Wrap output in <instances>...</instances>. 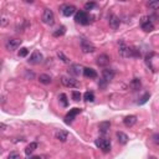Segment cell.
Here are the masks:
<instances>
[{
  "label": "cell",
  "mask_w": 159,
  "mask_h": 159,
  "mask_svg": "<svg viewBox=\"0 0 159 159\" xmlns=\"http://www.w3.org/2000/svg\"><path fill=\"white\" fill-rule=\"evenodd\" d=\"M42 54L39 51H34L31 56H30L29 59V63H31V65H37V63H40L41 61H42Z\"/></svg>",
  "instance_id": "obj_7"
},
{
  "label": "cell",
  "mask_w": 159,
  "mask_h": 159,
  "mask_svg": "<svg viewBox=\"0 0 159 159\" xmlns=\"http://www.w3.org/2000/svg\"><path fill=\"white\" fill-rule=\"evenodd\" d=\"M39 81H40V83H42V85H49V83H51V77L49 76V75H45V73H42V75H40L39 76Z\"/></svg>",
  "instance_id": "obj_22"
},
{
  "label": "cell",
  "mask_w": 159,
  "mask_h": 159,
  "mask_svg": "<svg viewBox=\"0 0 159 159\" xmlns=\"http://www.w3.org/2000/svg\"><path fill=\"white\" fill-rule=\"evenodd\" d=\"M55 138L57 139V141H60V142H66L67 138H69V133H67L66 131L60 129V131H57L55 133Z\"/></svg>",
  "instance_id": "obj_14"
},
{
  "label": "cell",
  "mask_w": 159,
  "mask_h": 159,
  "mask_svg": "<svg viewBox=\"0 0 159 159\" xmlns=\"http://www.w3.org/2000/svg\"><path fill=\"white\" fill-rule=\"evenodd\" d=\"M42 21L45 22V24L47 25H52L55 21V15L54 13H52V10L50 9H45L44 13H42Z\"/></svg>",
  "instance_id": "obj_6"
},
{
  "label": "cell",
  "mask_w": 159,
  "mask_h": 159,
  "mask_svg": "<svg viewBox=\"0 0 159 159\" xmlns=\"http://www.w3.org/2000/svg\"><path fill=\"white\" fill-rule=\"evenodd\" d=\"M81 49H82V52H85V54H90V52H93L96 50V47L90 41H87L85 39L81 40Z\"/></svg>",
  "instance_id": "obj_8"
},
{
  "label": "cell",
  "mask_w": 159,
  "mask_h": 159,
  "mask_svg": "<svg viewBox=\"0 0 159 159\" xmlns=\"http://www.w3.org/2000/svg\"><path fill=\"white\" fill-rule=\"evenodd\" d=\"M149 159H157V158H154V157H150Z\"/></svg>",
  "instance_id": "obj_39"
},
{
  "label": "cell",
  "mask_w": 159,
  "mask_h": 159,
  "mask_svg": "<svg viewBox=\"0 0 159 159\" xmlns=\"http://www.w3.org/2000/svg\"><path fill=\"white\" fill-rule=\"evenodd\" d=\"M149 97H150V94H149L148 92H147V93L144 94V96H143V97L141 98V101H139V102H138V104H144V103H146V102H147V101H148V98H149Z\"/></svg>",
  "instance_id": "obj_31"
},
{
  "label": "cell",
  "mask_w": 159,
  "mask_h": 159,
  "mask_svg": "<svg viewBox=\"0 0 159 159\" xmlns=\"http://www.w3.org/2000/svg\"><path fill=\"white\" fill-rule=\"evenodd\" d=\"M117 138H118V142L121 144H126L128 142V135L123 132H117Z\"/></svg>",
  "instance_id": "obj_21"
},
{
  "label": "cell",
  "mask_w": 159,
  "mask_h": 159,
  "mask_svg": "<svg viewBox=\"0 0 159 159\" xmlns=\"http://www.w3.org/2000/svg\"><path fill=\"white\" fill-rule=\"evenodd\" d=\"M121 25V20L118 16H116V15H111L109 16V26H111L112 29H118Z\"/></svg>",
  "instance_id": "obj_16"
},
{
  "label": "cell",
  "mask_w": 159,
  "mask_h": 159,
  "mask_svg": "<svg viewBox=\"0 0 159 159\" xmlns=\"http://www.w3.org/2000/svg\"><path fill=\"white\" fill-rule=\"evenodd\" d=\"M76 13V7L73 5H65L62 6V14L65 15V16H71V15H73Z\"/></svg>",
  "instance_id": "obj_15"
},
{
  "label": "cell",
  "mask_w": 159,
  "mask_h": 159,
  "mask_svg": "<svg viewBox=\"0 0 159 159\" xmlns=\"http://www.w3.org/2000/svg\"><path fill=\"white\" fill-rule=\"evenodd\" d=\"M83 76L87 78H96L97 77V72L91 67H85L83 69Z\"/></svg>",
  "instance_id": "obj_18"
},
{
  "label": "cell",
  "mask_w": 159,
  "mask_h": 159,
  "mask_svg": "<svg viewBox=\"0 0 159 159\" xmlns=\"http://www.w3.org/2000/svg\"><path fill=\"white\" fill-rule=\"evenodd\" d=\"M83 98H85L86 102H93L94 101V94H93V92H90V91H87V92L83 94Z\"/></svg>",
  "instance_id": "obj_24"
},
{
  "label": "cell",
  "mask_w": 159,
  "mask_h": 159,
  "mask_svg": "<svg viewBox=\"0 0 159 159\" xmlns=\"http://www.w3.org/2000/svg\"><path fill=\"white\" fill-rule=\"evenodd\" d=\"M115 71H113L112 69H104L103 71H102V78L106 82H111L113 78H115Z\"/></svg>",
  "instance_id": "obj_11"
},
{
  "label": "cell",
  "mask_w": 159,
  "mask_h": 159,
  "mask_svg": "<svg viewBox=\"0 0 159 159\" xmlns=\"http://www.w3.org/2000/svg\"><path fill=\"white\" fill-rule=\"evenodd\" d=\"M109 128H111V123L108 121H104V122H101L98 124V129H100L101 133H107Z\"/></svg>",
  "instance_id": "obj_20"
},
{
  "label": "cell",
  "mask_w": 159,
  "mask_h": 159,
  "mask_svg": "<svg viewBox=\"0 0 159 159\" xmlns=\"http://www.w3.org/2000/svg\"><path fill=\"white\" fill-rule=\"evenodd\" d=\"M118 51L122 57H132V56H135V54H134L135 50L131 49L129 46H127L123 41H119V50Z\"/></svg>",
  "instance_id": "obj_1"
},
{
  "label": "cell",
  "mask_w": 159,
  "mask_h": 159,
  "mask_svg": "<svg viewBox=\"0 0 159 159\" xmlns=\"http://www.w3.org/2000/svg\"><path fill=\"white\" fill-rule=\"evenodd\" d=\"M57 56H59V57H60V59H61V60H62V62H65V63H69V62H70V60H69V59H67V57H66V56H65V55H63V54H62V52H59V54H57Z\"/></svg>",
  "instance_id": "obj_34"
},
{
  "label": "cell",
  "mask_w": 159,
  "mask_h": 159,
  "mask_svg": "<svg viewBox=\"0 0 159 159\" xmlns=\"http://www.w3.org/2000/svg\"><path fill=\"white\" fill-rule=\"evenodd\" d=\"M20 45H21V40L15 39V37H10V39H7L5 41V47H6V50H9V51L18 50V49L20 47Z\"/></svg>",
  "instance_id": "obj_2"
},
{
  "label": "cell",
  "mask_w": 159,
  "mask_h": 159,
  "mask_svg": "<svg viewBox=\"0 0 159 159\" xmlns=\"http://www.w3.org/2000/svg\"><path fill=\"white\" fill-rule=\"evenodd\" d=\"M81 72H83V69L80 65H76V63H73V65L70 66L69 69V73L72 75V76H78Z\"/></svg>",
  "instance_id": "obj_13"
},
{
  "label": "cell",
  "mask_w": 159,
  "mask_h": 159,
  "mask_svg": "<svg viewBox=\"0 0 159 159\" xmlns=\"http://www.w3.org/2000/svg\"><path fill=\"white\" fill-rule=\"evenodd\" d=\"M65 28H63V26H61V28H59L57 30H56V31H54V36L55 37H59V36H62L63 34H65Z\"/></svg>",
  "instance_id": "obj_26"
},
{
  "label": "cell",
  "mask_w": 159,
  "mask_h": 159,
  "mask_svg": "<svg viewBox=\"0 0 159 159\" xmlns=\"http://www.w3.org/2000/svg\"><path fill=\"white\" fill-rule=\"evenodd\" d=\"M7 22H9V19H7V16L5 14L1 15V21H0V25L3 26V28H5V26L7 25Z\"/></svg>",
  "instance_id": "obj_29"
},
{
  "label": "cell",
  "mask_w": 159,
  "mask_h": 159,
  "mask_svg": "<svg viewBox=\"0 0 159 159\" xmlns=\"http://www.w3.org/2000/svg\"><path fill=\"white\" fill-rule=\"evenodd\" d=\"M96 3H93V1H91V3H86L85 4V9L86 10H92L93 7H96Z\"/></svg>",
  "instance_id": "obj_32"
},
{
  "label": "cell",
  "mask_w": 159,
  "mask_h": 159,
  "mask_svg": "<svg viewBox=\"0 0 159 159\" xmlns=\"http://www.w3.org/2000/svg\"><path fill=\"white\" fill-rule=\"evenodd\" d=\"M28 54H29V50L26 47H21L20 50H19V57H25V56H28Z\"/></svg>",
  "instance_id": "obj_28"
},
{
  "label": "cell",
  "mask_w": 159,
  "mask_h": 159,
  "mask_svg": "<svg viewBox=\"0 0 159 159\" xmlns=\"http://www.w3.org/2000/svg\"><path fill=\"white\" fill-rule=\"evenodd\" d=\"M28 159H41V158L37 157V156H35V157H30V158H28Z\"/></svg>",
  "instance_id": "obj_38"
},
{
  "label": "cell",
  "mask_w": 159,
  "mask_h": 159,
  "mask_svg": "<svg viewBox=\"0 0 159 159\" xmlns=\"http://www.w3.org/2000/svg\"><path fill=\"white\" fill-rule=\"evenodd\" d=\"M36 148H37V143H36V142H31V143H30V144L25 148V153L28 154V156H30V154H31Z\"/></svg>",
  "instance_id": "obj_23"
},
{
  "label": "cell",
  "mask_w": 159,
  "mask_h": 159,
  "mask_svg": "<svg viewBox=\"0 0 159 159\" xmlns=\"http://www.w3.org/2000/svg\"><path fill=\"white\" fill-rule=\"evenodd\" d=\"M61 83L65 87H69V88H77V87H80V82L77 80H75L72 77H67V76L61 77Z\"/></svg>",
  "instance_id": "obj_3"
},
{
  "label": "cell",
  "mask_w": 159,
  "mask_h": 159,
  "mask_svg": "<svg viewBox=\"0 0 159 159\" xmlns=\"http://www.w3.org/2000/svg\"><path fill=\"white\" fill-rule=\"evenodd\" d=\"M0 126H1V129H3V131H5V129H6V128H7L5 123H1V124H0Z\"/></svg>",
  "instance_id": "obj_37"
},
{
  "label": "cell",
  "mask_w": 159,
  "mask_h": 159,
  "mask_svg": "<svg viewBox=\"0 0 159 159\" xmlns=\"http://www.w3.org/2000/svg\"><path fill=\"white\" fill-rule=\"evenodd\" d=\"M94 144H96L100 149L103 150V152H109V149H111V142L106 138H97L96 142H94Z\"/></svg>",
  "instance_id": "obj_4"
},
{
  "label": "cell",
  "mask_w": 159,
  "mask_h": 159,
  "mask_svg": "<svg viewBox=\"0 0 159 159\" xmlns=\"http://www.w3.org/2000/svg\"><path fill=\"white\" fill-rule=\"evenodd\" d=\"M152 141L156 143V144L159 146V133H154V134L152 135Z\"/></svg>",
  "instance_id": "obj_36"
},
{
  "label": "cell",
  "mask_w": 159,
  "mask_h": 159,
  "mask_svg": "<svg viewBox=\"0 0 159 159\" xmlns=\"http://www.w3.org/2000/svg\"><path fill=\"white\" fill-rule=\"evenodd\" d=\"M141 26H142V29L144 30V31H147V32L153 31V29H154L153 22L150 21L148 18H142V20H141Z\"/></svg>",
  "instance_id": "obj_9"
},
{
  "label": "cell",
  "mask_w": 159,
  "mask_h": 159,
  "mask_svg": "<svg viewBox=\"0 0 159 159\" xmlns=\"http://www.w3.org/2000/svg\"><path fill=\"white\" fill-rule=\"evenodd\" d=\"M109 63V56L106 54H102L97 57V65L101 67H106Z\"/></svg>",
  "instance_id": "obj_12"
},
{
  "label": "cell",
  "mask_w": 159,
  "mask_h": 159,
  "mask_svg": "<svg viewBox=\"0 0 159 159\" xmlns=\"http://www.w3.org/2000/svg\"><path fill=\"white\" fill-rule=\"evenodd\" d=\"M135 122H137V117L133 116V115L127 116L126 118L123 119V123H124V126H126V127H132V126H134Z\"/></svg>",
  "instance_id": "obj_17"
},
{
  "label": "cell",
  "mask_w": 159,
  "mask_h": 159,
  "mask_svg": "<svg viewBox=\"0 0 159 159\" xmlns=\"http://www.w3.org/2000/svg\"><path fill=\"white\" fill-rule=\"evenodd\" d=\"M129 87L133 91H138V90H141V87H142V82H141V80L139 78H133L131 81L129 83Z\"/></svg>",
  "instance_id": "obj_19"
},
{
  "label": "cell",
  "mask_w": 159,
  "mask_h": 159,
  "mask_svg": "<svg viewBox=\"0 0 159 159\" xmlns=\"http://www.w3.org/2000/svg\"><path fill=\"white\" fill-rule=\"evenodd\" d=\"M107 83H108V82H106L102 78V80H100V82H98V86H100L101 90H104L106 87H107Z\"/></svg>",
  "instance_id": "obj_35"
},
{
  "label": "cell",
  "mask_w": 159,
  "mask_h": 159,
  "mask_svg": "<svg viewBox=\"0 0 159 159\" xmlns=\"http://www.w3.org/2000/svg\"><path fill=\"white\" fill-rule=\"evenodd\" d=\"M80 112H81V109H80V108H73V109H70V112L67 113L66 117H65V123H66V124H70V123L75 119V117H76Z\"/></svg>",
  "instance_id": "obj_10"
},
{
  "label": "cell",
  "mask_w": 159,
  "mask_h": 159,
  "mask_svg": "<svg viewBox=\"0 0 159 159\" xmlns=\"http://www.w3.org/2000/svg\"><path fill=\"white\" fill-rule=\"evenodd\" d=\"M75 20L81 25H87L90 22V16L86 11H77L76 16H75Z\"/></svg>",
  "instance_id": "obj_5"
},
{
  "label": "cell",
  "mask_w": 159,
  "mask_h": 159,
  "mask_svg": "<svg viewBox=\"0 0 159 159\" xmlns=\"http://www.w3.org/2000/svg\"><path fill=\"white\" fill-rule=\"evenodd\" d=\"M60 101H61V103H62L63 107H67V106H69V101H67V97H66L65 93L60 94Z\"/></svg>",
  "instance_id": "obj_25"
},
{
  "label": "cell",
  "mask_w": 159,
  "mask_h": 159,
  "mask_svg": "<svg viewBox=\"0 0 159 159\" xmlns=\"http://www.w3.org/2000/svg\"><path fill=\"white\" fill-rule=\"evenodd\" d=\"M147 5H148L149 9L156 10V9H158V7H159V0H156V1H149Z\"/></svg>",
  "instance_id": "obj_27"
},
{
  "label": "cell",
  "mask_w": 159,
  "mask_h": 159,
  "mask_svg": "<svg viewBox=\"0 0 159 159\" xmlns=\"http://www.w3.org/2000/svg\"><path fill=\"white\" fill-rule=\"evenodd\" d=\"M7 159H21L20 154H18L16 152H11L9 154V157H7Z\"/></svg>",
  "instance_id": "obj_33"
},
{
  "label": "cell",
  "mask_w": 159,
  "mask_h": 159,
  "mask_svg": "<svg viewBox=\"0 0 159 159\" xmlns=\"http://www.w3.org/2000/svg\"><path fill=\"white\" fill-rule=\"evenodd\" d=\"M72 100L76 101V102H78L80 100H81V93H80L78 91H73L72 92Z\"/></svg>",
  "instance_id": "obj_30"
}]
</instances>
